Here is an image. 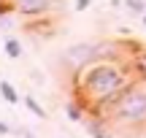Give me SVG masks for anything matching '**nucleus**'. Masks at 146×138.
Segmentation results:
<instances>
[{
	"label": "nucleus",
	"instance_id": "obj_1",
	"mask_svg": "<svg viewBox=\"0 0 146 138\" xmlns=\"http://www.w3.org/2000/svg\"><path fill=\"white\" fill-rule=\"evenodd\" d=\"M135 79L133 65H122L119 60H100L76 73L73 90H76V100L87 108V114H100L122 95L130 81Z\"/></svg>",
	"mask_w": 146,
	"mask_h": 138
},
{
	"label": "nucleus",
	"instance_id": "obj_2",
	"mask_svg": "<svg viewBox=\"0 0 146 138\" xmlns=\"http://www.w3.org/2000/svg\"><path fill=\"white\" fill-rule=\"evenodd\" d=\"M108 125H122V127H143L146 125V81L133 79L122 90V95L103 111Z\"/></svg>",
	"mask_w": 146,
	"mask_h": 138
},
{
	"label": "nucleus",
	"instance_id": "obj_3",
	"mask_svg": "<svg viewBox=\"0 0 146 138\" xmlns=\"http://www.w3.org/2000/svg\"><path fill=\"white\" fill-rule=\"evenodd\" d=\"M60 62H62L68 70H73V73H78L81 68H87V65H92V62H100L98 41H81V43L68 46L62 52V57H60Z\"/></svg>",
	"mask_w": 146,
	"mask_h": 138
},
{
	"label": "nucleus",
	"instance_id": "obj_4",
	"mask_svg": "<svg viewBox=\"0 0 146 138\" xmlns=\"http://www.w3.org/2000/svg\"><path fill=\"white\" fill-rule=\"evenodd\" d=\"M11 5H14V11H16V14L35 19V16H43L49 8H52V5H54V0H11Z\"/></svg>",
	"mask_w": 146,
	"mask_h": 138
},
{
	"label": "nucleus",
	"instance_id": "obj_5",
	"mask_svg": "<svg viewBox=\"0 0 146 138\" xmlns=\"http://www.w3.org/2000/svg\"><path fill=\"white\" fill-rule=\"evenodd\" d=\"M3 52L8 60H19L22 57V41L11 33H3Z\"/></svg>",
	"mask_w": 146,
	"mask_h": 138
},
{
	"label": "nucleus",
	"instance_id": "obj_6",
	"mask_svg": "<svg viewBox=\"0 0 146 138\" xmlns=\"http://www.w3.org/2000/svg\"><path fill=\"white\" fill-rule=\"evenodd\" d=\"M0 95H3V100L8 103V106H16V103H25V98L19 95V92L14 90V84H11L8 79L0 81Z\"/></svg>",
	"mask_w": 146,
	"mask_h": 138
},
{
	"label": "nucleus",
	"instance_id": "obj_7",
	"mask_svg": "<svg viewBox=\"0 0 146 138\" xmlns=\"http://www.w3.org/2000/svg\"><path fill=\"white\" fill-rule=\"evenodd\" d=\"M130 65H133V70H135L138 79H143V81H146V49H141V52H138L135 57L130 60Z\"/></svg>",
	"mask_w": 146,
	"mask_h": 138
},
{
	"label": "nucleus",
	"instance_id": "obj_8",
	"mask_svg": "<svg viewBox=\"0 0 146 138\" xmlns=\"http://www.w3.org/2000/svg\"><path fill=\"white\" fill-rule=\"evenodd\" d=\"M25 108H27L30 114H35L38 119H46V117H49V111H46V108H43V106H41V103H38L33 95H25Z\"/></svg>",
	"mask_w": 146,
	"mask_h": 138
},
{
	"label": "nucleus",
	"instance_id": "obj_9",
	"mask_svg": "<svg viewBox=\"0 0 146 138\" xmlns=\"http://www.w3.org/2000/svg\"><path fill=\"white\" fill-rule=\"evenodd\" d=\"M65 114H68V119H73V122H81L84 114H87V108H84L78 100H70V103H65Z\"/></svg>",
	"mask_w": 146,
	"mask_h": 138
},
{
	"label": "nucleus",
	"instance_id": "obj_10",
	"mask_svg": "<svg viewBox=\"0 0 146 138\" xmlns=\"http://www.w3.org/2000/svg\"><path fill=\"white\" fill-rule=\"evenodd\" d=\"M125 3V8L130 11V14H135V16H143V11H146V0H122Z\"/></svg>",
	"mask_w": 146,
	"mask_h": 138
},
{
	"label": "nucleus",
	"instance_id": "obj_11",
	"mask_svg": "<svg viewBox=\"0 0 146 138\" xmlns=\"http://www.w3.org/2000/svg\"><path fill=\"white\" fill-rule=\"evenodd\" d=\"M27 76H30V79H33V84H38V87H41V84H46V73H43V70L30 68V70H27Z\"/></svg>",
	"mask_w": 146,
	"mask_h": 138
},
{
	"label": "nucleus",
	"instance_id": "obj_12",
	"mask_svg": "<svg viewBox=\"0 0 146 138\" xmlns=\"http://www.w3.org/2000/svg\"><path fill=\"white\" fill-rule=\"evenodd\" d=\"M89 5H92V0H76V3H73V8H76V11H87Z\"/></svg>",
	"mask_w": 146,
	"mask_h": 138
},
{
	"label": "nucleus",
	"instance_id": "obj_13",
	"mask_svg": "<svg viewBox=\"0 0 146 138\" xmlns=\"http://www.w3.org/2000/svg\"><path fill=\"white\" fill-rule=\"evenodd\" d=\"M0 133H3V135H14V130L8 127V122H5V119L0 122Z\"/></svg>",
	"mask_w": 146,
	"mask_h": 138
},
{
	"label": "nucleus",
	"instance_id": "obj_14",
	"mask_svg": "<svg viewBox=\"0 0 146 138\" xmlns=\"http://www.w3.org/2000/svg\"><path fill=\"white\" fill-rule=\"evenodd\" d=\"M141 22H143V25H146V11H143V16H141Z\"/></svg>",
	"mask_w": 146,
	"mask_h": 138
}]
</instances>
